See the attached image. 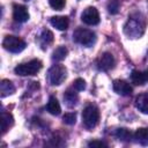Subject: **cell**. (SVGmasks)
Returning <instances> with one entry per match:
<instances>
[{
  "instance_id": "obj_16",
  "label": "cell",
  "mask_w": 148,
  "mask_h": 148,
  "mask_svg": "<svg viewBox=\"0 0 148 148\" xmlns=\"http://www.w3.org/2000/svg\"><path fill=\"white\" fill-rule=\"evenodd\" d=\"M134 139L142 146H148V128H138L134 133Z\"/></svg>"
},
{
  "instance_id": "obj_22",
  "label": "cell",
  "mask_w": 148,
  "mask_h": 148,
  "mask_svg": "<svg viewBox=\"0 0 148 148\" xmlns=\"http://www.w3.org/2000/svg\"><path fill=\"white\" fill-rule=\"evenodd\" d=\"M120 8V1L119 0H110V2L108 3V12L112 15L117 14L119 12Z\"/></svg>"
},
{
  "instance_id": "obj_27",
  "label": "cell",
  "mask_w": 148,
  "mask_h": 148,
  "mask_svg": "<svg viewBox=\"0 0 148 148\" xmlns=\"http://www.w3.org/2000/svg\"><path fill=\"white\" fill-rule=\"evenodd\" d=\"M24 1H29V0H24Z\"/></svg>"
},
{
  "instance_id": "obj_10",
  "label": "cell",
  "mask_w": 148,
  "mask_h": 148,
  "mask_svg": "<svg viewBox=\"0 0 148 148\" xmlns=\"http://www.w3.org/2000/svg\"><path fill=\"white\" fill-rule=\"evenodd\" d=\"M13 18L16 22H25L29 20V13L27 7L22 6V5H14L13 6Z\"/></svg>"
},
{
  "instance_id": "obj_20",
  "label": "cell",
  "mask_w": 148,
  "mask_h": 148,
  "mask_svg": "<svg viewBox=\"0 0 148 148\" xmlns=\"http://www.w3.org/2000/svg\"><path fill=\"white\" fill-rule=\"evenodd\" d=\"M67 54H68V50L65 46H58L52 53V59L56 61H61L66 58Z\"/></svg>"
},
{
  "instance_id": "obj_2",
  "label": "cell",
  "mask_w": 148,
  "mask_h": 148,
  "mask_svg": "<svg viewBox=\"0 0 148 148\" xmlns=\"http://www.w3.org/2000/svg\"><path fill=\"white\" fill-rule=\"evenodd\" d=\"M145 22L139 17H128V21L124 25V32L133 38H138L143 34Z\"/></svg>"
},
{
  "instance_id": "obj_18",
  "label": "cell",
  "mask_w": 148,
  "mask_h": 148,
  "mask_svg": "<svg viewBox=\"0 0 148 148\" xmlns=\"http://www.w3.org/2000/svg\"><path fill=\"white\" fill-rule=\"evenodd\" d=\"M52 42H53V34L50 30H43L42 35L39 36V44H40V46L43 49H45Z\"/></svg>"
},
{
  "instance_id": "obj_13",
  "label": "cell",
  "mask_w": 148,
  "mask_h": 148,
  "mask_svg": "<svg viewBox=\"0 0 148 148\" xmlns=\"http://www.w3.org/2000/svg\"><path fill=\"white\" fill-rule=\"evenodd\" d=\"M50 23L58 30H66L68 28L69 21L66 16H52L50 18Z\"/></svg>"
},
{
  "instance_id": "obj_14",
  "label": "cell",
  "mask_w": 148,
  "mask_h": 148,
  "mask_svg": "<svg viewBox=\"0 0 148 148\" xmlns=\"http://www.w3.org/2000/svg\"><path fill=\"white\" fill-rule=\"evenodd\" d=\"M46 109H47L49 113H51V114H53V116H58V114H60V112H61L60 104H59L58 99H57L56 97H53V96H51V97L49 98Z\"/></svg>"
},
{
  "instance_id": "obj_4",
  "label": "cell",
  "mask_w": 148,
  "mask_h": 148,
  "mask_svg": "<svg viewBox=\"0 0 148 148\" xmlns=\"http://www.w3.org/2000/svg\"><path fill=\"white\" fill-rule=\"evenodd\" d=\"M73 39L75 43H79L83 46H91L96 42V35L89 29L77 28L73 34Z\"/></svg>"
},
{
  "instance_id": "obj_25",
  "label": "cell",
  "mask_w": 148,
  "mask_h": 148,
  "mask_svg": "<svg viewBox=\"0 0 148 148\" xmlns=\"http://www.w3.org/2000/svg\"><path fill=\"white\" fill-rule=\"evenodd\" d=\"M73 88H74L75 90H77V91L84 90V88H86V82H84V80H83V79H76V80L73 82Z\"/></svg>"
},
{
  "instance_id": "obj_19",
  "label": "cell",
  "mask_w": 148,
  "mask_h": 148,
  "mask_svg": "<svg viewBox=\"0 0 148 148\" xmlns=\"http://www.w3.org/2000/svg\"><path fill=\"white\" fill-rule=\"evenodd\" d=\"M64 99L68 106H74L79 101V96L72 89H68V90H66V92L64 95Z\"/></svg>"
},
{
  "instance_id": "obj_23",
  "label": "cell",
  "mask_w": 148,
  "mask_h": 148,
  "mask_svg": "<svg viewBox=\"0 0 148 148\" xmlns=\"http://www.w3.org/2000/svg\"><path fill=\"white\" fill-rule=\"evenodd\" d=\"M62 121L67 125H73L76 121V113L75 112H67L62 117Z\"/></svg>"
},
{
  "instance_id": "obj_24",
  "label": "cell",
  "mask_w": 148,
  "mask_h": 148,
  "mask_svg": "<svg viewBox=\"0 0 148 148\" xmlns=\"http://www.w3.org/2000/svg\"><path fill=\"white\" fill-rule=\"evenodd\" d=\"M49 3L50 6L56 9V10H61L64 7H65V3L66 1L65 0H49Z\"/></svg>"
},
{
  "instance_id": "obj_7",
  "label": "cell",
  "mask_w": 148,
  "mask_h": 148,
  "mask_svg": "<svg viewBox=\"0 0 148 148\" xmlns=\"http://www.w3.org/2000/svg\"><path fill=\"white\" fill-rule=\"evenodd\" d=\"M81 20L88 25H96L99 23V14L95 7H87L81 14Z\"/></svg>"
},
{
  "instance_id": "obj_11",
  "label": "cell",
  "mask_w": 148,
  "mask_h": 148,
  "mask_svg": "<svg viewBox=\"0 0 148 148\" xmlns=\"http://www.w3.org/2000/svg\"><path fill=\"white\" fill-rule=\"evenodd\" d=\"M131 80L136 86H143L148 82V71L141 72V71H133L131 74Z\"/></svg>"
},
{
  "instance_id": "obj_21",
  "label": "cell",
  "mask_w": 148,
  "mask_h": 148,
  "mask_svg": "<svg viewBox=\"0 0 148 148\" xmlns=\"http://www.w3.org/2000/svg\"><path fill=\"white\" fill-rule=\"evenodd\" d=\"M114 135H116L119 140H121V141H130V139H131V136H132V133H131L127 128H118V130L116 131Z\"/></svg>"
},
{
  "instance_id": "obj_26",
  "label": "cell",
  "mask_w": 148,
  "mask_h": 148,
  "mask_svg": "<svg viewBox=\"0 0 148 148\" xmlns=\"http://www.w3.org/2000/svg\"><path fill=\"white\" fill-rule=\"evenodd\" d=\"M88 147H92V148H95V147H108V145H106V143H104L103 141L92 140V141L88 142Z\"/></svg>"
},
{
  "instance_id": "obj_15",
  "label": "cell",
  "mask_w": 148,
  "mask_h": 148,
  "mask_svg": "<svg viewBox=\"0 0 148 148\" xmlns=\"http://www.w3.org/2000/svg\"><path fill=\"white\" fill-rule=\"evenodd\" d=\"M15 91V87L14 84L9 81V80H2L0 83V92H1V97H6L9 96L12 94H14Z\"/></svg>"
},
{
  "instance_id": "obj_6",
  "label": "cell",
  "mask_w": 148,
  "mask_h": 148,
  "mask_svg": "<svg viewBox=\"0 0 148 148\" xmlns=\"http://www.w3.org/2000/svg\"><path fill=\"white\" fill-rule=\"evenodd\" d=\"M2 46L5 50L12 53H18L25 49V42L16 36H6L2 40Z\"/></svg>"
},
{
  "instance_id": "obj_5",
  "label": "cell",
  "mask_w": 148,
  "mask_h": 148,
  "mask_svg": "<svg viewBox=\"0 0 148 148\" xmlns=\"http://www.w3.org/2000/svg\"><path fill=\"white\" fill-rule=\"evenodd\" d=\"M67 77V69L62 65H53L47 72V80L52 86L61 84Z\"/></svg>"
},
{
  "instance_id": "obj_8",
  "label": "cell",
  "mask_w": 148,
  "mask_h": 148,
  "mask_svg": "<svg viewBox=\"0 0 148 148\" xmlns=\"http://www.w3.org/2000/svg\"><path fill=\"white\" fill-rule=\"evenodd\" d=\"M96 65H97V68L99 71H103V72L110 71L114 66V58L110 52H104L97 59Z\"/></svg>"
},
{
  "instance_id": "obj_17",
  "label": "cell",
  "mask_w": 148,
  "mask_h": 148,
  "mask_svg": "<svg viewBox=\"0 0 148 148\" xmlns=\"http://www.w3.org/2000/svg\"><path fill=\"white\" fill-rule=\"evenodd\" d=\"M14 124V119H13V116L10 113H7V112H2L1 113V132L2 134L6 133L7 130H9V127Z\"/></svg>"
},
{
  "instance_id": "obj_1",
  "label": "cell",
  "mask_w": 148,
  "mask_h": 148,
  "mask_svg": "<svg viewBox=\"0 0 148 148\" xmlns=\"http://www.w3.org/2000/svg\"><path fill=\"white\" fill-rule=\"evenodd\" d=\"M99 121V111L95 105H87L82 112V124L87 130H92Z\"/></svg>"
},
{
  "instance_id": "obj_9",
  "label": "cell",
  "mask_w": 148,
  "mask_h": 148,
  "mask_svg": "<svg viewBox=\"0 0 148 148\" xmlns=\"http://www.w3.org/2000/svg\"><path fill=\"white\" fill-rule=\"evenodd\" d=\"M112 88L117 94H119L121 96H128V95H131V92L133 90L132 87L130 86V83L124 80H114L112 83Z\"/></svg>"
},
{
  "instance_id": "obj_3",
  "label": "cell",
  "mask_w": 148,
  "mask_h": 148,
  "mask_svg": "<svg viewBox=\"0 0 148 148\" xmlns=\"http://www.w3.org/2000/svg\"><path fill=\"white\" fill-rule=\"evenodd\" d=\"M42 68V61L38 59H32L28 62L20 64L15 67L14 72L15 74L20 76H28V75H35L37 74Z\"/></svg>"
},
{
  "instance_id": "obj_12",
  "label": "cell",
  "mask_w": 148,
  "mask_h": 148,
  "mask_svg": "<svg viewBox=\"0 0 148 148\" xmlns=\"http://www.w3.org/2000/svg\"><path fill=\"white\" fill-rule=\"evenodd\" d=\"M135 106L145 114H148V92H142L135 98Z\"/></svg>"
}]
</instances>
